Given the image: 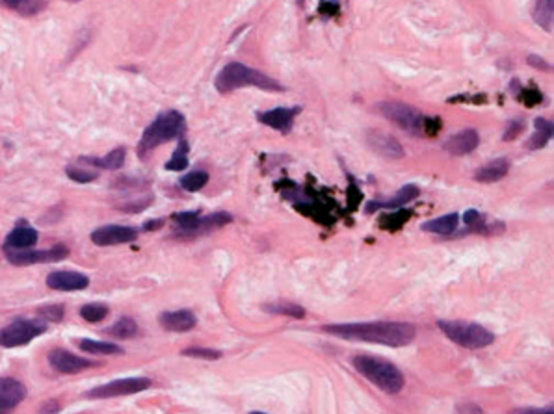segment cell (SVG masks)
Segmentation results:
<instances>
[{"mask_svg": "<svg viewBox=\"0 0 554 414\" xmlns=\"http://www.w3.org/2000/svg\"><path fill=\"white\" fill-rule=\"evenodd\" d=\"M322 329L344 340H359L368 344H381L389 347L410 345L417 336L415 325L405 322H367V324H333Z\"/></svg>", "mask_w": 554, "mask_h": 414, "instance_id": "obj_1", "label": "cell"}, {"mask_svg": "<svg viewBox=\"0 0 554 414\" xmlns=\"http://www.w3.org/2000/svg\"><path fill=\"white\" fill-rule=\"evenodd\" d=\"M216 90L225 95L231 91L240 90V88H259L262 91H285L277 80H273L272 76L264 75L261 71L251 69L248 65L240 64V62H231L219 71L216 80H214Z\"/></svg>", "mask_w": 554, "mask_h": 414, "instance_id": "obj_2", "label": "cell"}, {"mask_svg": "<svg viewBox=\"0 0 554 414\" xmlns=\"http://www.w3.org/2000/svg\"><path fill=\"white\" fill-rule=\"evenodd\" d=\"M184 132H187V119L181 112L171 110V112L160 113L142 134L138 144V156L147 158L156 147L168 144L171 139L182 138Z\"/></svg>", "mask_w": 554, "mask_h": 414, "instance_id": "obj_3", "label": "cell"}, {"mask_svg": "<svg viewBox=\"0 0 554 414\" xmlns=\"http://www.w3.org/2000/svg\"><path fill=\"white\" fill-rule=\"evenodd\" d=\"M353 368L365 379L376 385L379 390L387 394H398L405 385L404 373L393 362L385 361L376 355H357L353 359Z\"/></svg>", "mask_w": 554, "mask_h": 414, "instance_id": "obj_4", "label": "cell"}, {"mask_svg": "<svg viewBox=\"0 0 554 414\" xmlns=\"http://www.w3.org/2000/svg\"><path fill=\"white\" fill-rule=\"evenodd\" d=\"M437 327L448 340L467 350H482L495 342V335L484 325L464 319H439Z\"/></svg>", "mask_w": 554, "mask_h": 414, "instance_id": "obj_5", "label": "cell"}, {"mask_svg": "<svg viewBox=\"0 0 554 414\" xmlns=\"http://www.w3.org/2000/svg\"><path fill=\"white\" fill-rule=\"evenodd\" d=\"M379 113L395 123L405 132L413 134V136H424V117L417 108L404 104V102H381L378 104Z\"/></svg>", "mask_w": 554, "mask_h": 414, "instance_id": "obj_6", "label": "cell"}, {"mask_svg": "<svg viewBox=\"0 0 554 414\" xmlns=\"http://www.w3.org/2000/svg\"><path fill=\"white\" fill-rule=\"evenodd\" d=\"M47 333L45 319H15L13 324L0 329V345L2 347H21L34 338Z\"/></svg>", "mask_w": 554, "mask_h": 414, "instance_id": "obj_7", "label": "cell"}, {"mask_svg": "<svg viewBox=\"0 0 554 414\" xmlns=\"http://www.w3.org/2000/svg\"><path fill=\"white\" fill-rule=\"evenodd\" d=\"M4 255L8 262L13 265H32V264H50L60 262L69 256V247L64 244L53 245L50 249H10L4 247Z\"/></svg>", "mask_w": 554, "mask_h": 414, "instance_id": "obj_8", "label": "cell"}, {"mask_svg": "<svg viewBox=\"0 0 554 414\" xmlns=\"http://www.w3.org/2000/svg\"><path fill=\"white\" fill-rule=\"evenodd\" d=\"M153 381L147 377H127V379H118V381L107 382L101 387L91 388L86 392V396L91 399H107L119 398V396H130V394L144 392L151 388Z\"/></svg>", "mask_w": 554, "mask_h": 414, "instance_id": "obj_9", "label": "cell"}, {"mask_svg": "<svg viewBox=\"0 0 554 414\" xmlns=\"http://www.w3.org/2000/svg\"><path fill=\"white\" fill-rule=\"evenodd\" d=\"M138 238V228L125 227V225H104L91 233V242L99 247L128 244Z\"/></svg>", "mask_w": 554, "mask_h": 414, "instance_id": "obj_10", "label": "cell"}, {"mask_svg": "<svg viewBox=\"0 0 554 414\" xmlns=\"http://www.w3.org/2000/svg\"><path fill=\"white\" fill-rule=\"evenodd\" d=\"M48 364L53 370L60 373H67V375H73V373H79L86 368H93L95 362L88 361L84 357H79L75 353H71L67 350H53L48 353Z\"/></svg>", "mask_w": 554, "mask_h": 414, "instance_id": "obj_11", "label": "cell"}, {"mask_svg": "<svg viewBox=\"0 0 554 414\" xmlns=\"http://www.w3.org/2000/svg\"><path fill=\"white\" fill-rule=\"evenodd\" d=\"M47 287L56 292H79L90 287V279L79 271H53L47 277Z\"/></svg>", "mask_w": 554, "mask_h": 414, "instance_id": "obj_12", "label": "cell"}, {"mask_svg": "<svg viewBox=\"0 0 554 414\" xmlns=\"http://www.w3.org/2000/svg\"><path fill=\"white\" fill-rule=\"evenodd\" d=\"M302 112V108L294 106V108H273V110H268V112H261L257 113V119L266 125L270 128H276L279 132L288 134L292 130L294 119L296 116Z\"/></svg>", "mask_w": 554, "mask_h": 414, "instance_id": "obj_13", "label": "cell"}, {"mask_svg": "<svg viewBox=\"0 0 554 414\" xmlns=\"http://www.w3.org/2000/svg\"><path fill=\"white\" fill-rule=\"evenodd\" d=\"M27 387L13 377H0V413L15 409L27 398Z\"/></svg>", "mask_w": 554, "mask_h": 414, "instance_id": "obj_14", "label": "cell"}, {"mask_svg": "<svg viewBox=\"0 0 554 414\" xmlns=\"http://www.w3.org/2000/svg\"><path fill=\"white\" fill-rule=\"evenodd\" d=\"M367 142L374 153L381 154V156H385V158H391V160L404 158V154H405L404 147L400 145L398 139L393 138V136H389V134L370 130V132L367 134Z\"/></svg>", "mask_w": 554, "mask_h": 414, "instance_id": "obj_15", "label": "cell"}, {"mask_svg": "<svg viewBox=\"0 0 554 414\" xmlns=\"http://www.w3.org/2000/svg\"><path fill=\"white\" fill-rule=\"evenodd\" d=\"M478 132H476L475 128H467V130H461V132L450 136L442 144V149L447 151L448 154H452V156H465V154L473 153L478 147Z\"/></svg>", "mask_w": 554, "mask_h": 414, "instance_id": "obj_16", "label": "cell"}, {"mask_svg": "<svg viewBox=\"0 0 554 414\" xmlns=\"http://www.w3.org/2000/svg\"><path fill=\"white\" fill-rule=\"evenodd\" d=\"M160 325L165 331L171 333H187L192 331L198 325V318L192 310L182 308V310H173V312H164L160 316Z\"/></svg>", "mask_w": 554, "mask_h": 414, "instance_id": "obj_17", "label": "cell"}, {"mask_svg": "<svg viewBox=\"0 0 554 414\" xmlns=\"http://www.w3.org/2000/svg\"><path fill=\"white\" fill-rule=\"evenodd\" d=\"M419 195H421L419 186H415V184H405V186L402 188L393 199H389V201H370L367 202V208H365V210H367L368 214L376 212V210H395V208L404 207V205L411 202Z\"/></svg>", "mask_w": 554, "mask_h": 414, "instance_id": "obj_18", "label": "cell"}, {"mask_svg": "<svg viewBox=\"0 0 554 414\" xmlns=\"http://www.w3.org/2000/svg\"><path fill=\"white\" fill-rule=\"evenodd\" d=\"M39 234L36 228L27 227V225H19L8 234L6 238L4 247H10V249H28V247H34L38 244Z\"/></svg>", "mask_w": 554, "mask_h": 414, "instance_id": "obj_19", "label": "cell"}, {"mask_svg": "<svg viewBox=\"0 0 554 414\" xmlns=\"http://www.w3.org/2000/svg\"><path fill=\"white\" fill-rule=\"evenodd\" d=\"M125 158H127V151H125V147H118V149L110 151L107 156H80L79 162L90 164L93 165V167H99V170L116 171L125 164Z\"/></svg>", "mask_w": 554, "mask_h": 414, "instance_id": "obj_20", "label": "cell"}, {"mask_svg": "<svg viewBox=\"0 0 554 414\" xmlns=\"http://www.w3.org/2000/svg\"><path fill=\"white\" fill-rule=\"evenodd\" d=\"M231 221H233V216L227 212H214L210 214V216H205V218L199 216L196 227H194L184 238H192V236H203V234L212 233L216 228H222L225 227V225H229Z\"/></svg>", "mask_w": 554, "mask_h": 414, "instance_id": "obj_21", "label": "cell"}, {"mask_svg": "<svg viewBox=\"0 0 554 414\" xmlns=\"http://www.w3.org/2000/svg\"><path fill=\"white\" fill-rule=\"evenodd\" d=\"M510 171V162L506 158L493 160L489 164H485L484 167L476 170L475 181L476 182H496L504 179Z\"/></svg>", "mask_w": 554, "mask_h": 414, "instance_id": "obj_22", "label": "cell"}, {"mask_svg": "<svg viewBox=\"0 0 554 414\" xmlns=\"http://www.w3.org/2000/svg\"><path fill=\"white\" fill-rule=\"evenodd\" d=\"M553 123L549 119H543V117H536V121H534V134L532 138L527 142V147L532 151L543 149L545 145L549 144V139L553 138Z\"/></svg>", "mask_w": 554, "mask_h": 414, "instance_id": "obj_23", "label": "cell"}, {"mask_svg": "<svg viewBox=\"0 0 554 414\" xmlns=\"http://www.w3.org/2000/svg\"><path fill=\"white\" fill-rule=\"evenodd\" d=\"M532 19L545 32H553L554 27V0H536Z\"/></svg>", "mask_w": 554, "mask_h": 414, "instance_id": "obj_24", "label": "cell"}, {"mask_svg": "<svg viewBox=\"0 0 554 414\" xmlns=\"http://www.w3.org/2000/svg\"><path fill=\"white\" fill-rule=\"evenodd\" d=\"M459 223V216L458 214H447V216H441V218L430 219L426 223L422 225V230L432 234H439V236H447V234H452L456 228H458Z\"/></svg>", "mask_w": 554, "mask_h": 414, "instance_id": "obj_25", "label": "cell"}, {"mask_svg": "<svg viewBox=\"0 0 554 414\" xmlns=\"http://www.w3.org/2000/svg\"><path fill=\"white\" fill-rule=\"evenodd\" d=\"M79 347L90 355H121L123 347L114 342H101V340H80Z\"/></svg>", "mask_w": 554, "mask_h": 414, "instance_id": "obj_26", "label": "cell"}, {"mask_svg": "<svg viewBox=\"0 0 554 414\" xmlns=\"http://www.w3.org/2000/svg\"><path fill=\"white\" fill-rule=\"evenodd\" d=\"M138 331H140L138 324H136L133 318H119L116 324L108 327L107 333L112 336V338L127 340V338H134V336H138Z\"/></svg>", "mask_w": 554, "mask_h": 414, "instance_id": "obj_27", "label": "cell"}, {"mask_svg": "<svg viewBox=\"0 0 554 414\" xmlns=\"http://www.w3.org/2000/svg\"><path fill=\"white\" fill-rule=\"evenodd\" d=\"M262 308H264L268 314H283V316H290V318H296V319L305 318V308L299 307V305H294V303H287V301L266 303Z\"/></svg>", "mask_w": 554, "mask_h": 414, "instance_id": "obj_28", "label": "cell"}, {"mask_svg": "<svg viewBox=\"0 0 554 414\" xmlns=\"http://www.w3.org/2000/svg\"><path fill=\"white\" fill-rule=\"evenodd\" d=\"M411 218L410 210L405 208H395V212H387L379 216V227L387 228V230H398L402 225Z\"/></svg>", "mask_w": 554, "mask_h": 414, "instance_id": "obj_29", "label": "cell"}, {"mask_svg": "<svg viewBox=\"0 0 554 414\" xmlns=\"http://www.w3.org/2000/svg\"><path fill=\"white\" fill-rule=\"evenodd\" d=\"M188 167V142L184 138H179V147L173 153L168 164H165V170L168 171H182Z\"/></svg>", "mask_w": 554, "mask_h": 414, "instance_id": "obj_30", "label": "cell"}, {"mask_svg": "<svg viewBox=\"0 0 554 414\" xmlns=\"http://www.w3.org/2000/svg\"><path fill=\"white\" fill-rule=\"evenodd\" d=\"M80 316L90 324H99L108 316V307L104 303H90L80 308Z\"/></svg>", "mask_w": 554, "mask_h": 414, "instance_id": "obj_31", "label": "cell"}, {"mask_svg": "<svg viewBox=\"0 0 554 414\" xmlns=\"http://www.w3.org/2000/svg\"><path fill=\"white\" fill-rule=\"evenodd\" d=\"M207 182H208V173H205V171H192V173H188V175L182 177L179 184H181L182 190L199 191L207 186Z\"/></svg>", "mask_w": 554, "mask_h": 414, "instance_id": "obj_32", "label": "cell"}, {"mask_svg": "<svg viewBox=\"0 0 554 414\" xmlns=\"http://www.w3.org/2000/svg\"><path fill=\"white\" fill-rule=\"evenodd\" d=\"M65 175L69 177L71 181L80 182V184H88V182H93L99 179V173H97V171L82 170L79 165H67V167H65Z\"/></svg>", "mask_w": 554, "mask_h": 414, "instance_id": "obj_33", "label": "cell"}, {"mask_svg": "<svg viewBox=\"0 0 554 414\" xmlns=\"http://www.w3.org/2000/svg\"><path fill=\"white\" fill-rule=\"evenodd\" d=\"M464 221L465 225L469 227L471 233H489L487 228H485V223H484V218H482V214L478 212V210H467V212L464 214Z\"/></svg>", "mask_w": 554, "mask_h": 414, "instance_id": "obj_34", "label": "cell"}, {"mask_svg": "<svg viewBox=\"0 0 554 414\" xmlns=\"http://www.w3.org/2000/svg\"><path fill=\"white\" fill-rule=\"evenodd\" d=\"M184 357H192V359H203V361H218L222 359V351L208 350V347H188L182 351Z\"/></svg>", "mask_w": 554, "mask_h": 414, "instance_id": "obj_35", "label": "cell"}, {"mask_svg": "<svg viewBox=\"0 0 554 414\" xmlns=\"http://www.w3.org/2000/svg\"><path fill=\"white\" fill-rule=\"evenodd\" d=\"M517 99H519V101H521L522 104L528 108L538 106V104H541V102H543V95H541V91L536 90V88H522V90L519 91Z\"/></svg>", "mask_w": 554, "mask_h": 414, "instance_id": "obj_36", "label": "cell"}, {"mask_svg": "<svg viewBox=\"0 0 554 414\" xmlns=\"http://www.w3.org/2000/svg\"><path fill=\"white\" fill-rule=\"evenodd\" d=\"M38 312L41 318H45V322H54V324H58V322L64 319L65 307L64 305H47V307L39 308Z\"/></svg>", "mask_w": 554, "mask_h": 414, "instance_id": "obj_37", "label": "cell"}, {"mask_svg": "<svg viewBox=\"0 0 554 414\" xmlns=\"http://www.w3.org/2000/svg\"><path fill=\"white\" fill-rule=\"evenodd\" d=\"M525 127H527V123L522 121V119H510L506 125V130H504V142L515 139L519 134H522Z\"/></svg>", "mask_w": 554, "mask_h": 414, "instance_id": "obj_38", "label": "cell"}, {"mask_svg": "<svg viewBox=\"0 0 554 414\" xmlns=\"http://www.w3.org/2000/svg\"><path fill=\"white\" fill-rule=\"evenodd\" d=\"M441 117H424V134L426 136H435L441 130Z\"/></svg>", "mask_w": 554, "mask_h": 414, "instance_id": "obj_39", "label": "cell"}, {"mask_svg": "<svg viewBox=\"0 0 554 414\" xmlns=\"http://www.w3.org/2000/svg\"><path fill=\"white\" fill-rule=\"evenodd\" d=\"M527 62L532 65V67H536V69H539V71H550V64L545 58H541V56L530 54V56L527 58Z\"/></svg>", "mask_w": 554, "mask_h": 414, "instance_id": "obj_40", "label": "cell"}, {"mask_svg": "<svg viewBox=\"0 0 554 414\" xmlns=\"http://www.w3.org/2000/svg\"><path fill=\"white\" fill-rule=\"evenodd\" d=\"M320 13L325 17H333L339 13V6L335 4V2H327V0H324V2H320Z\"/></svg>", "mask_w": 554, "mask_h": 414, "instance_id": "obj_41", "label": "cell"}, {"mask_svg": "<svg viewBox=\"0 0 554 414\" xmlns=\"http://www.w3.org/2000/svg\"><path fill=\"white\" fill-rule=\"evenodd\" d=\"M2 2H4L8 8H13V10L22 11L28 4H30V2H32V0H2Z\"/></svg>", "mask_w": 554, "mask_h": 414, "instance_id": "obj_42", "label": "cell"}, {"mask_svg": "<svg viewBox=\"0 0 554 414\" xmlns=\"http://www.w3.org/2000/svg\"><path fill=\"white\" fill-rule=\"evenodd\" d=\"M515 413H521V414H553L554 409H553V407H547V409H532V407H528V409H517Z\"/></svg>", "mask_w": 554, "mask_h": 414, "instance_id": "obj_43", "label": "cell"}, {"mask_svg": "<svg viewBox=\"0 0 554 414\" xmlns=\"http://www.w3.org/2000/svg\"><path fill=\"white\" fill-rule=\"evenodd\" d=\"M164 225V219H151V221H147V223L144 225V230H156V228H160Z\"/></svg>", "mask_w": 554, "mask_h": 414, "instance_id": "obj_44", "label": "cell"}, {"mask_svg": "<svg viewBox=\"0 0 554 414\" xmlns=\"http://www.w3.org/2000/svg\"><path fill=\"white\" fill-rule=\"evenodd\" d=\"M458 413H482V407L478 405H459Z\"/></svg>", "mask_w": 554, "mask_h": 414, "instance_id": "obj_45", "label": "cell"}, {"mask_svg": "<svg viewBox=\"0 0 554 414\" xmlns=\"http://www.w3.org/2000/svg\"><path fill=\"white\" fill-rule=\"evenodd\" d=\"M67 2H80V0H67Z\"/></svg>", "mask_w": 554, "mask_h": 414, "instance_id": "obj_46", "label": "cell"}]
</instances>
